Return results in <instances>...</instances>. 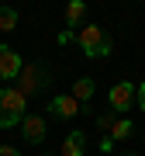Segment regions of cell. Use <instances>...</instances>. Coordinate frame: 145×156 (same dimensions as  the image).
<instances>
[{
    "instance_id": "cell-1",
    "label": "cell",
    "mask_w": 145,
    "mask_h": 156,
    "mask_svg": "<svg viewBox=\"0 0 145 156\" xmlns=\"http://www.w3.org/2000/svg\"><path fill=\"white\" fill-rule=\"evenodd\" d=\"M28 115V97L17 87H0V128H14Z\"/></svg>"
},
{
    "instance_id": "cell-2",
    "label": "cell",
    "mask_w": 145,
    "mask_h": 156,
    "mask_svg": "<svg viewBox=\"0 0 145 156\" xmlns=\"http://www.w3.org/2000/svg\"><path fill=\"white\" fill-rule=\"evenodd\" d=\"M76 42H79V49H83L86 59H104V56H111V35H107L100 24H83L79 35H76Z\"/></svg>"
},
{
    "instance_id": "cell-3",
    "label": "cell",
    "mask_w": 145,
    "mask_h": 156,
    "mask_svg": "<svg viewBox=\"0 0 145 156\" xmlns=\"http://www.w3.org/2000/svg\"><path fill=\"white\" fill-rule=\"evenodd\" d=\"M42 83H49V66H45V62H28V66L21 69V76H17V90H21L24 97L38 94Z\"/></svg>"
},
{
    "instance_id": "cell-4",
    "label": "cell",
    "mask_w": 145,
    "mask_h": 156,
    "mask_svg": "<svg viewBox=\"0 0 145 156\" xmlns=\"http://www.w3.org/2000/svg\"><path fill=\"white\" fill-rule=\"evenodd\" d=\"M135 97H138V87L128 83V80H124V83H114V87H111V94H107V101H111V111H114V115L128 111Z\"/></svg>"
},
{
    "instance_id": "cell-5",
    "label": "cell",
    "mask_w": 145,
    "mask_h": 156,
    "mask_svg": "<svg viewBox=\"0 0 145 156\" xmlns=\"http://www.w3.org/2000/svg\"><path fill=\"white\" fill-rule=\"evenodd\" d=\"M21 69H24V59L17 56V49L0 45V80H17Z\"/></svg>"
},
{
    "instance_id": "cell-6",
    "label": "cell",
    "mask_w": 145,
    "mask_h": 156,
    "mask_svg": "<svg viewBox=\"0 0 145 156\" xmlns=\"http://www.w3.org/2000/svg\"><path fill=\"white\" fill-rule=\"evenodd\" d=\"M79 108H83V104H79L72 94H56L52 104H49V111H52V118L66 122V118H76V115H79Z\"/></svg>"
},
{
    "instance_id": "cell-7",
    "label": "cell",
    "mask_w": 145,
    "mask_h": 156,
    "mask_svg": "<svg viewBox=\"0 0 145 156\" xmlns=\"http://www.w3.org/2000/svg\"><path fill=\"white\" fill-rule=\"evenodd\" d=\"M45 132H49V125H45L42 115H24V122H21V135H24V142L38 146V142H45Z\"/></svg>"
},
{
    "instance_id": "cell-8",
    "label": "cell",
    "mask_w": 145,
    "mask_h": 156,
    "mask_svg": "<svg viewBox=\"0 0 145 156\" xmlns=\"http://www.w3.org/2000/svg\"><path fill=\"white\" fill-rule=\"evenodd\" d=\"M83 153H86V135L76 128L62 139V156H83Z\"/></svg>"
},
{
    "instance_id": "cell-9",
    "label": "cell",
    "mask_w": 145,
    "mask_h": 156,
    "mask_svg": "<svg viewBox=\"0 0 145 156\" xmlns=\"http://www.w3.org/2000/svg\"><path fill=\"white\" fill-rule=\"evenodd\" d=\"M93 90H97V87H93V80H90V76H79L76 83H72V97H76L79 104H86V101L93 97Z\"/></svg>"
},
{
    "instance_id": "cell-10",
    "label": "cell",
    "mask_w": 145,
    "mask_h": 156,
    "mask_svg": "<svg viewBox=\"0 0 145 156\" xmlns=\"http://www.w3.org/2000/svg\"><path fill=\"white\" fill-rule=\"evenodd\" d=\"M83 14H86V4H83V0H72V4L66 7V24H69V28H76V24L83 21Z\"/></svg>"
},
{
    "instance_id": "cell-11",
    "label": "cell",
    "mask_w": 145,
    "mask_h": 156,
    "mask_svg": "<svg viewBox=\"0 0 145 156\" xmlns=\"http://www.w3.org/2000/svg\"><path fill=\"white\" fill-rule=\"evenodd\" d=\"M17 28V11L0 4V31H14Z\"/></svg>"
},
{
    "instance_id": "cell-12",
    "label": "cell",
    "mask_w": 145,
    "mask_h": 156,
    "mask_svg": "<svg viewBox=\"0 0 145 156\" xmlns=\"http://www.w3.org/2000/svg\"><path fill=\"white\" fill-rule=\"evenodd\" d=\"M131 122H128V118H117V125L111 128V142H121V139H128V135H131Z\"/></svg>"
},
{
    "instance_id": "cell-13",
    "label": "cell",
    "mask_w": 145,
    "mask_h": 156,
    "mask_svg": "<svg viewBox=\"0 0 145 156\" xmlns=\"http://www.w3.org/2000/svg\"><path fill=\"white\" fill-rule=\"evenodd\" d=\"M117 118H121V115H114V111H107V115H97V128H100V132H111V128L117 125Z\"/></svg>"
},
{
    "instance_id": "cell-14",
    "label": "cell",
    "mask_w": 145,
    "mask_h": 156,
    "mask_svg": "<svg viewBox=\"0 0 145 156\" xmlns=\"http://www.w3.org/2000/svg\"><path fill=\"white\" fill-rule=\"evenodd\" d=\"M135 101H138V108L145 111V83H138V97H135Z\"/></svg>"
},
{
    "instance_id": "cell-15",
    "label": "cell",
    "mask_w": 145,
    "mask_h": 156,
    "mask_svg": "<svg viewBox=\"0 0 145 156\" xmlns=\"http://www.w3.org/2000/svg\"><path fill=\"white\" fill-rule=\"evenodd\" d=\"M0 156H21V153H17L14 146H0Z\"/></svg>"
},
{
    "instance_id": "cell-16",
    "label": "cell",
    "mask_w": 145,
    "mask_h": 156,
    "mask_svg": "<svg viewBox=\"0 0 145 156\" xmlns=\"http://www.w3.org/2000/svg\"><path fill=\"white\" fill-rule=\"evenodd\" d=\"M114 156H138V153H114Z\"/></svg>"
},
{
    "instance_id": "cell-17",
    "label": "cell",
    "mask_w": 145,
    "mask_h": 156,
    "mask_svg": "<svg viewBox=\"0 0 145 156\" xmlns=\"http://www.w3.org/2000/svg\"><path fill=\"white\" fill-rule=\"evenodd\" d=\"M45 156H52V153H45Z\"/></svg>"
}]
</instances>
